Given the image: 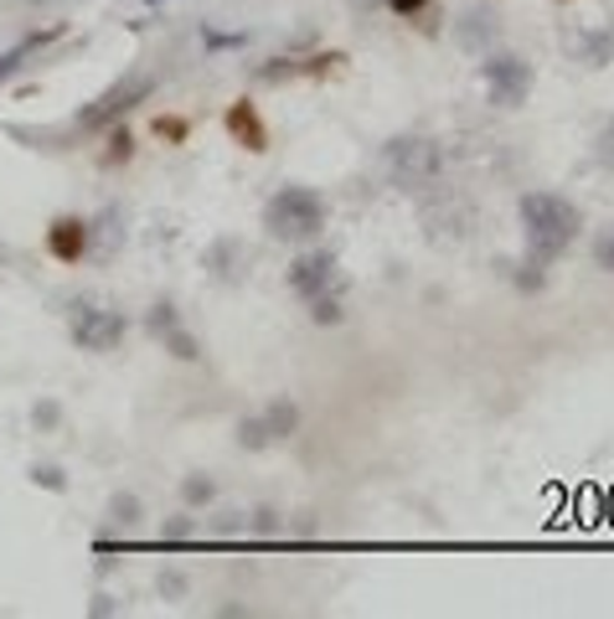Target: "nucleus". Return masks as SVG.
<instances>
[{
  "label": "nucleus",
  "instance_id": "nucleus-12",
  "mask_svg": "<svg viewBox=\"0 0 614 619\" xmlns=\"http://www.w3.org/2000/svg\"><path fill=\"white\" fill-rule=\"evenodd\" d=\"M201 269L212 274L218 284H238L243 269H248V248H243V238H212L207 243V253H201Z\"/></svg>",
  "mask_w": 614,
  "mask_h": 619
},
{
  "label": "nucleus",
  "instance_id": "nucleus-25",
  "mask_svg": "<svg viewBox=\"0 0 614 619\" xmlns=\"http://www.w3.org/2000/svg\"><path fill=\"white\" fill-rule=\"evenodd\" d=\"M594 269L599 274H614V222L594 232Z\"/></svg>",
  "mask_w": 614,
  "mask_h": 619
},
{
  "label": "nucleus",
  "instance_id": "nucleus-19",
  "mask_svg": "<svg viewBox=\"0 0 614 619\" xmlns=\"http://www.w3.org/2000/svg\"><path fill=\"white\" fill-rule=\"evenodd\" d=\"M346 68V52H310V58H299V77H331V73H341Z\"/></svg>",
  "mask_w": 614,
  "mask_h": 619
},
{
  "label": "nucleus",
  "instance_id": "nucleus-6",
  "mask_svg": "<svg viewBox=\"0 0 614 619\" xmlns=\"http://www.w3.org/2000/svg\"><path fill=\"white\" fill-rule=\"evenodd\" d=\"M124 330H130V320H124L120 310H103V305H78V310H73V320H67L73 347L94 351V356H103V351L120 347Z\"/></svg>",
  "mask_w": 614,
  "mask_h": 619
},
{
  "label": "nucleus",
  "instance_id": "nucleus-5",
  "mask_svg": "<svg viewBox=\"0 0 614 619\" xmlns=\"http://www.w3.org/2000/svg\"><path fill=\"white\" fill-rule=\"evenodd\" d=\"M480 83H486V98H491L495 109H521L527 94H532V62L516 58V52H486L480 58Z\"/></svg>",
  "mask_w": 614,
  "mask_h": 619
},
{
  "label": "nucleus",
  "instance_id": "nucleus-17",
  "mask_svg": "<svg viewBox=\"0 0 614 619\" xmlns=\"http://www.w3.org/2000/svg\"><path fill=\"white\" fill-rule=\"evenodd\" d=\"M181 501H186V511H201V506H212L218 501V481H212V475H186V481H181Z\"/></svg>",
  "mask_w": 614,
  "mask_h": 619
},
{
  "label": "nucleus",
  "instance_id": "nucleus-1",
  "mask_svg": "<svg viewBox=\"0 0 614 619\" xmlns=\"http://www.w3.org/2000/svg\"><path fill=\"white\" fill-rule=\"evenodd\" d=\"M516 217H521V243H527V258L532 264H557L563 253L574 248L578 228H584V213H578L568 196L557 192H527L516 202Z\"/></svg>",
  "mask_w": 614,
  "mask_h": 619
},
{
  "label": "nucleus",
  "instance_id": "nucleus-26",
  "mask_svg": "<svg viewBox=\"0 0 614 619\" xmlns=\"http://www.w3.org/2000/svg\"><path fill=\"white\" fill-rule=\"evenodd\" d=\"M594 160L604 166V171H614V114L599 124V135H594Z\"/></svg>",
  "mask_w": 614,
  "mask_h": 619
},
{
  "label": "nucleus",
  "instance_id": "nucleus-9",
  "mask_svg": "<svg viewBox=\"0 0 614 619\" xmlns=\"http://www.w3.org/2000/svg\"><path fill=\"white\" fill-rule=\"evenodd\" d=\"M47 253L58 258V264H83L88 253H94V222L78 213H58L52 222H47Z\"/></svg>",
  "mask_w": 614,
  "mask_h": 619
},
{
  "label": "nucleus",
  "instance_id": "nucleus-2",
  "mask_svg": "<svg viewBox=\"0 0 614 619\" xmlns=\"http://www.w3.org/2000/svg\"><path fill=\"white\" fill-rule=\"evenodd\" d=\"M326 217H331V207L316 186H279L263 202V232L274 243H316L326 232Z\"/></svg>",
  "mask_w": 614,
  "mask_h": 619
},
{
  "label": "nucleus",
  "instance_id": "nucleus-29",
  "mask_svg": "<svg viewBox=\"0 0 614 619\" xmlns=\"http://www.w3.org/2000/svg\"><path fill=\"white\" fill-rule=\"evenodd\" d=\"M32 424H37L41 434H52V428L62 424V403H52V398H41V403H32Z\"/></svg>",
  "mask_w": 614,
  "mask_h": 619
},
{
  "label": "nucleus",
  "instance_id": "nucleus-32",
  "mask_svg": "<svg viewBox=\"0 0 614 619\" xmlns=\"http://www.w3.org/2000/svg\"><path fill=\"white\" fill-rule=\"evenodd\" d=\"M238 532H243L238 511H222V522H212V537H238Z\"/></svg>",
  "mask_w": 614,
  "mask_h": 619
},
{
  "label": "nucleus",
  "instance_id": "nucleus-10",
  "mask_svg": "<svg viewBox=\"0 0 614 619\" xmlns=\"http://www.w3.org/2000/svg\"><path fill=\"white\" fill-rule=\"evenodd\" d=\"M336 269H341V264H336V253H331V248H305L295 264H290L284 279H290V290L310 305L316 294H326L331 284H336Z\"/></svg>",
  "mask_w": 614,
  "mask_h": 619
},
{
  "label": "nucleus",
  "instance_id": "nucleus-21",
  "mask_svg": "<svg viewBox=\"0 0 614 619\" xmlns=\"http://www.w3.org/2000/svg\"><path fill=\"white\" fill-rule=\"evenodd\" d=\"M258 83H295L299 77V58L290 52V58H269V62H258Z\"/></svg>",
  "mask_w": 614,
  "mask_h": 619
},
{
  "label": "nucleus",
  "instance_id": "nucleus-27",
  "mask_svg": "<svg viewBox=\"0 0 614 619\" xmlns=\"http://www.w3.org/2000/svg\"><path fill=\"white\" fill-rule=\"evenodd\" d=\"M32 485H41V490H67V470H62V464H37V470H32Z\"/></svg>",
  "mask_w": 614,
  "mask_h": 619
},
{
  "label": "nucleus",
  "instance_id": "nucleus-18",
  "mask_svg": "<svg viewBox=\"0 0 614 619\" xmlns=\"http://www.w3.org/2000/svg\"><path fill=\"white\" fill-rule=\"evenodd\" d=\"M150 135H156L160 145H186V139H192V119L186 114H156L150 119Z\"/></svg>",
  "mask_w": 614,
  "mask_h": 619
},
{
  "label": "nucleus",
  "instance_id": "nucleus-31",
  "mask_svg": "<svg viewBox=\"0 0 614 619\" xmlns=\"http://www.w3.org/2000/svg\"><path fill=\"white\" fill-rule=\"evenodd\" d=\"M160 594H165V599H186V573L165 568V573H160Z\"/></svg>",
  "mask_w": 614,
  "mask_h": 619
},
{
  "label": "nucleus",
  "instance_id": "nucleus-14",
  "mask_svg": "<svg viewBox=\"0 0 614 619\" xmlns=\"http://www.w3.org/2000/svg\"><path fill=\"white\" fill-rule=\"evenodd\" d=\"M130 160H135V135L124 130V119H120V124H109V130H103L99 166H103V171H120V166H130Z\"/></svg>",
  "mask_w": 614,
  "mask_h": 619
},
{
  "label": "nucleus",
  "instance_id": "nucleus-28",
  "mask_svg": "<svg viewBox=\"0 0 614 619\" xmlns=\"http://www.w3.org/2000/svg\"><path fill=\"white\" fill-rule=\"evenodd\" d=\"M197 537V517H171L160 522V542H192Z\"/></svg>",
  "mask_w": 614,
  "mask_h": 619
},
{
  "label": "nucleus",
  "instance_id": "nucleus-13",
  "mask_svg": "<svg viewBox=\"0 0 614 619\" xmlns=\"http://www.w3.org/2000/svg\"><path fill=\"white\" fill-rule=\"evenodd\" d=\"M568 52H574L584 68H610L614 62V26H578L574 37H568Z\"/></svg>",
  "mask_w": 614,
  "mask_h": 619
},
{
  "label": "nucleus",
  "instance_id": "nucleus-7",
  "mask_svg": "<svg viewBox=\"0 0 614 619\" xmlns=\"http://www.w3.org/2000/svg\"><path fill=\"white\" fill-rule=\"evenodd\" d=\"M145 330H150L156 347H165V356H176V362H201L197 330L181 320V310L171 305V300H156V305L145 310Z\"/></svg>",
  "mask_w": 614,
  "mask_h": 619
},
{
  "label": "nucleus",
  "instance_id": "nucleus-23",
  "mask_svg": "<svg viewBox=\"0 0 614 619\" xmlns=\"http://www.w3.org/2000/svg\"><path fill=\"white\" fill-rule=\"evenodd\" d=\"M310 320H316V326H341V320H346V310H341V294H316V300H310Z\"/></svg>",
  "mask_w": 614,
  "mask_h": 619
},
{
  "label": "nucleus",
  "instance_id": "nucleus-24",
  "mask_svg": "<svg viewBox=\"0 0 614 619\" xmlns=\"http://www.w3.org/2000/svg\"><path fill=\"white\" fill-rule=\"evenodd\" d=\"M516 290L521 294H537V290H548V274H542V264H532V258H521V264H516Z\"/></svg>",
  "mask_w": 614,
  "mask_h": 619
},
{
  "label": "nucleus",
  "instance_id": "nucleus-3",
  "mask_svg": "<svg viewBox=\"0 0 614 619\" xmlns=\"http://www.w3.org/2000/svg\"><path fill=\"white\" fill-rule=\"evenodd\" d=\"M382 171L397 192H434L444 181V145L434 135H414L403 130L382 145Z\"/></svg>",
  "mask_w": 614,
  "mask_h": 619
},
{
  "label": "nucleus",
  "instance_id": "nucleus-4",
  "mask_svg": "<svg viewBox=\"0 0 614 619\" xmlns=\"http://www.w3.org/2000/svg\"><path fill=\"white\" fill-rule=\"evenodd\" d=\"M150 94H156V73H139L135 68V73H124L120 83H109L94 104H83L73 124H78L83 135H99V130H109V124H120L130 109H139Z\"/></svg>",
  "mask_w": 614,
  "mask_h": 619
},
{
  "label": "nucleus",
  "instance_id": "nucleus-11",
  "mask_svg": "<svg viewBox=\"0 0 614 619\" xmlns=\"http://www.w3.org/2000/svg\"><path fill=\"white\" fill-rule=\"evenodd\" d=\"M222 130H228L233 145H243L248 155L269 150V124H263V114H258L254 98H233V104H228V114H222Z\"/></svg>",
  "mask_w": 614,
  "mask_h": 619
},
{
  "label": "nucleus",
  "instance_id": "nucleus-8",
  "mask_svg": "<svg viewBox=\"0 0 614 619\" xmlns=\"http://www.w3.org/2000/svg\"><path fill=\"white\" fill-rule=\"evenodd\" d=\"M495 41H501V11L476 0V5H465L455 16V47L459 52H470V58H486L495 52Z\"/></svg>",
  "mask_w": 614,
  "mask_h": 619
},
{
  "label": "nucleus",
  "instance_id": "nucleus-30",
  "mask_svg": "<svg viewBox=\"0 0 614 619\" xmlns=\"http://www.w3.org/2000/svg\"><path fill=\"white\" fill-rule=\"evenodd\" d=\"M382 5H388L397 21H418L423 11H429V5H434V0H382Z\"/></svg>",
  "mask_w": 614,
  "mask_h": 619
},
{
  "label": "nucleus",
  "instance_id": "nucleus-20",
  "mask_svg": "<svg viewBox=\"0 0 614 619\" xmlns=\"http://www.w3.org/2000/svg\"><path fill=\"white\" fill-rule=\"evenodd\" d=\"M274 439H269V428H263V413H248V418H238V449H248V454H258V449H269Z\"/></svg>",
  "mask_w": 614,
  "mask_h": 619
},
{
  "label": "nucleus",
  "instance_id": "nucleus-15",
  "mask_svg": "<svg viewBox=\"0 0 614 619\" xmlns=\"http://www.w3.org/2000/svg\"><path fill=\"white\" fill-rule=\"evenodd\" d=\"M103 517H109V526H114V532H135L139 517H145V501H139L135 490H114V496H109V506H103Z\"/></svg>",
  "mask_w": 614,
  "mask_h": 619
},
{
  "label": "nucleus",
  "instance_id": "nucleus-35",
  "mask_svg": "<svg viewBox=\"0 0 614 619\" xmlns=\"http://www.w3.org/2000/svg\"><path fill=\"white\" fill-rule=\"evenodd\" d=\"M145 5H160V0H145Z\"/></svg>",
  "mask_w": 614,
  "mask_h": 619
},
{
  "label": "nucleus",
  "instance_id": "nucleus-33",
  "mask_svg": "<svg viewBox=\"0 0 614 619\" xmlns=\"http://www.w3.org/2000/svg\"><path fill=\"white\" fill-rule=\"evenodd\" d=\"M94 615H120V604H109V594H99V599H94Z\"/></svg>",
  "mask_w": 614,
  "mask_h": 619
},
{
  "label": "nucleus",
  "instance_id": "nucleus-34",
  "mask_svg": "<svg viewBox=\"0 0 614 619\" xmlns=\"http://www.w3.org/2000/svg\"><path fill=\"white\" fill-rule=\"evenodd\" d=\"M557 5H574V0H557Z\"/></svg>",
  "mask_w": 614,
  "mask_h": 619
},
{
  "label": "nucleus",
  "instance_id": "nucleus-16",
  "mask_svg": "<svg viewBox=\"0 0 614 619\" xmlns=\"http://www.w3.org/2000/svg\"><path fill=\"white\" fill-rule=\"evenodd\" d=\"M263 428H269V439H290V434H295L299 428V403L295 398H274V403L263 408Z\"/></svg>",
  "mask_w": 614,
  "mask_h": 619
},
{
  "label": "nucleus",
  "instance_id": "nucleus-22",
  "mask_svg": "<svg viewBox=\"0 0 614 619\" xmlns=\"http://www.w3.org/2000/svg\"><path fill=\"white\" fill-rule=\"evenodd\" d=\"M243 532H248V537H279L284 526H279L274 506H258V511H248V517H243Z\"/></svg>",
  "mask_w": 614,
  "mask_h": 619
},
{
  "label": "nucleus",
  "instance_id": "nucleus-36",
  "mask_svg": "<svg viewBox=\"0 0 614 619\" xmlns=\"http://www.w3.org/2000/svg\"><path fill=\"white\" fill-rule=\"evenodd\" d=\"M0 264H5V248H0Z\"/></svg>",
  "mask_w": 614,
  "mask_h": 619
}]
</instances>
